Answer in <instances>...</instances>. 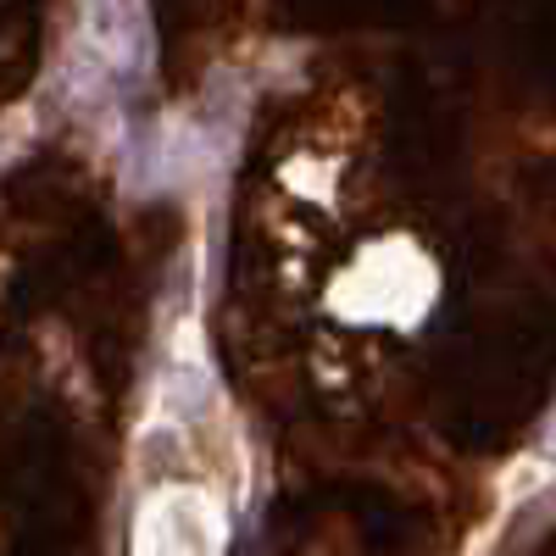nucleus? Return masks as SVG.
Wrapping results in <instances>:
<instances>
[{
    "mask_svg": "<svg viewBox=\"0 0 556 556\" xmlns=\"http://www.w3.org/2000/svg\"><path fill=\"white\" fill-rule=\"evenodd\" d=\"M139 556H217L212 501L190 490H167L139 518Z\"/></svg>",
    "mask_w": 556,
    "mask_h": 556,
    "instance_id": "obj_1",
    "label": "nucleus"
}]
</instances>
